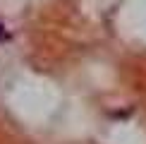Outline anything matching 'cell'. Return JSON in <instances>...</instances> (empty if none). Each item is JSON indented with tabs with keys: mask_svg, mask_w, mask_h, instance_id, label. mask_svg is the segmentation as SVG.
Listing matches in <instances>:
<instances>
[{
	"mask_svg": "<svg viewBox=\"0 0 146 144\" xmlns=\"http://www.w3.org/2000/svg\"><path fill=\"white\" fill-rule=\"evenodd\" d=\"M5 39H7V31H5V27L0 24V41H5Z\"/></svg>",
	"mask_w": 146,
	"mask_h": 144,
	"instance_id": "1",
	"label": "cell"
}]
</instances>
